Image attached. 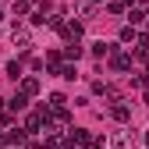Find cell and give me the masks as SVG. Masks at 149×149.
<instances>
[{
  "label": "cell",
  "mask_w": 149,
  "mask_h": 149,
  "mask_svg": "<svg viewBox=\"0 0 149 149\" xmlns=\"http://www.w3.org/2000/svg\"><path fill=\"white\" fill-rule=\"evenodd\" d=\"M11 39H14V46H32V32L25 25H11Z\"/></svg>",
  "instance_id": "cell-1"
},
{
  "label": "cell",
  "mask_w": 149,
  "mask_h": 149,
  "mask_svg": "<svg viewBox=\"0 0 149 149\" xmlns=\"http://www.w3.org/2000/svg\"><path fill=\"white\" fill-rule=\"evenodd\" d=\"M114 149H135V135H132V132L117 135V139H114Z\"/></svg>",
  "instance_id": "cell-2"
},
{
  "label": "cell",
  "mask_w": 149,
  "mask_h": 149,
  "mask_svg": "<svg viewBox=\"0 0 149 149\" xmlns=\"http://www.w3.org/2000/svg\"><path fill=\"white\" fill-rule=\"evenodd\" d=\"M74 11H78L82 18H92V14H96V4H92V0H78V4H74Z\"/></svg>",
  "instance_id": "cell-3"
},
{
  "label": "cell",
  "mask_w": 149,
  "mask_h": 149,
  "mask_svg": "<svg viewBox=\"0 0 149 149\" xmlns=\"http://www.w3.org/2000/svg\"><path fill=\"white\" fill-rule=\"evenodd\" d=\"M128 64H132V61H128V57H121V53H117V57H114V68H117V71H124Z\"/></svg>",
  "instance_id": "cell-4"
},
{
  "label": "cell",
  "mask_w": 149,
  "mask_h": 149,
  "mask_svg": "<svg viewBox=\"0 0 149 149\" xmlns=\"http://www.w3.org/2000/svg\"><path fill=\"white\" fill-rule=\"evenodd\" d=\"M114 117L117 121H128V107H114Z\"/></svg>",
  "instance_id": "cell-5"
}]
</instances>
